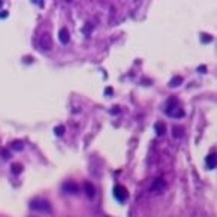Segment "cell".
<instances>
[{
    "label": "cell",
    "mask_w": 217,
    "mask_h": 217,
    "mask_svg": "<svg viewBox=\"0 0 217 217\" xmlns=\"http://www.w3.org/2000/svg\"><path fill=\"white\" fill-rule=\"evenodd\" d=\"M175 108H177V101H175V98H171L169 102H168V105H166V112H168V115H171V112H172Z\"/></svg>",
    "instance_id": "obj_5"
},
{
    "label": "cell",
    "mask_w": 217,
    "mask_h": 217,
    "mask_svg": "<svg viewBox=\"0 0 217 217\" xmlns=\"http://www.w3.org/2000/svg\"><path fill=\"white\" fill-rule=\"evenodd\" d=\"M30 205H32L33 210H39V211H43V213H50L51 211L50 202L45 201V199H35V201H32Z\"/></svg>",
    "instance_id": "obj_1"
},
{
    "label": "cell",
    "mask_w": 217,
    "mask_h": 217,
    "mask_svg": "<svg viewBox=\"0 0 217 217\" xmlns=\"http://www.w3.org/2000/svg\"><path fill=\"white\" fill-rule=\"evenodd\" d=\"M154 130H156V133H157V135H165L166 127H165V124H163V123H156Z\"/></svg>",
    "instance_id": "obj_10"
},
{
    "label": "cell",
    "mask_w": 217,
    "mask_h": 217,
    "mask_svg": "<svg viewBox=\"0 0 217 217\" xmlns=\"http://www.w3.org/2000/svg\"><path fill=\"white\" fill-rule=\"evenodd\" d=\"M59 39L61 43H67L69 42V32L67 29H60L59 30Z\"/></svg>",
    "instance_id": "obj_4"
},
{
    "label": "cell",
    "mask_w": 217,
    "mask_h": 217,
    "mask_svg": "<svg viewBox=\"0 0 217 217\" xmlns=\"http://www.w3.org/2000/svg\"><path fill=\"white\" fill-rule=\"evenodd\" d=\"M114 195H115V198H117L118 201L124 202V201L127 199L129 192H127V189L123 187V186H115V187H114Z\"/></svg>",
    "instance_id": "obj_2"
},
{
    "label": "cell",
    "mask_w": 217,
    "mask_h": 217,
    "mask_svg": "<svg viewBox=\"0 0 217 217\" xmlns=\"http://www.w3.org/2000/svg\"><path fill=\"white\" fill-rule=\"evenodd\" d=\"M174 136L175 138H181L183 136V129L181 127H175L174 129Z\"/></svg>",
    "instance_id": "obj_14"
},
{
    "label": "cell",
    "mask_w": 217,
    "mask_h": 217,
    "mask_svg": "<svg viewBox=\"0 0 217 217\" xmlns=\"http://www.w3.org/2000/svg\"><path fill=\"white\" fill-rule=\"evenodd\" d=\"M207 166L210 168V169H214V168H216V153L214 154H210L207 157Z\"/></svg>",
    "instance_id": "obj_8"
},
{
    "label": "cell",
    "mask_w": 217,
    "mask_h": 217,
    "mask_svg": "<svg viewBox=\"0 0 217 217\" xmlns=\"http://www.w3.org/2000/svg\"><path fill=\"white\" fill-rule=\"evenodd\" d=\"M11 147H12L14 150L20 151V150H22V147H24V144H22L21 141H14V142L11 144Z\"/></svg>",
    "instance_id": "obj_12"
},
{
    "label": "cell",
    "mask_w": 217,
    "mask_h": 217,
    "mask_svg": "<svg viewBox=\"0 0 217 217\" xmlns=\"http://www.w3.org/2000/svg\"><path fill=\"white\" fill-rule=\"evenodd\" d=\"M84 190H85V193L90 199L94 198V187L91 186V183H84Z\"/></svg>",
    "instance_id": "obj_6"
},
{
    "label": "cell",
    "mask_w": 217,
    "mask_h": 217,
    "mask_svg": "<svg viewBox=\"0 0 217 217\" xmlns=\"http://www.w3.org/2000/svg\"><path fill=\"white\" fill-rule=\"evenodd\" d=\"M165 181L162 180V178H157L154 183H153V187H151V190H163L165 189Z\"/></svg>",
    "instance_id": "obj_7"
},
{
    "label": "cell",
    "mask_w": 217,
    "mask_h": 217,
    "mask_svg": "<svg viewBox=\"0 0 217 217\" xmlns=\"http://www.w3.org/2000/svg\"><path fill=\"white\" fill-rule=\"evenodd\" d=\"M64 190L72 192V193H78V186L74 184V183H67V184H64Z\"/></svg>",
    "instance_id": "obj_9"
},
{
    "label": "cell",
    "mask_w": 217,
    "mask_h": 217,
    "mask_svg": "<svg viewBox=\"0 0 217 217\" xmlns=\"http://www.w3.org/2000/svg\"><path fill=\"white\" fill-rule=\"evenodd\" d=\"M56 133H57L59 136H61V135L64 133V127H63V126H57V127H56Z\"/></svg>",
    "instance_id": "obj_15"
},
{
    "label": "cell",
    "mask_w": 217,
    "mask_h": 217,
    "mask_svg": "<svg viewBox=\"0 0 217 217\" xmlns=\"http://www.w3.org/2000/svg\"><path fill=\"white\" fill-rule=\"evenodd\" d=\"M21 171H22V165H20V163H14V165H12V172H14L15 175H18Z\"/></svg>",
    "instance_id": "obj_13"
},
{
    "label": "cell",
    "mask_w": 217,
    "mask_h": 217,
    "mask_svg": "<svg viewBox=\"0 0 217 217\" xmlns=\"http://www.w3.org/2000/svg\"><path fill=\"white\" fill-rule=\"evenodd\" d=\"M181 82H183V78H181V77H174V78L169 81V87H172V88H174V87L180 85Z\"/></svg>",
    "instance_id": "obj_11"
},
{
    "label": "cell",
    "mask_w": 217,
    "mask_h": 217,
    "mask_svg": "<svg viewBox=\"0 0 217 217\" xmlns=\"http://www.w3.org/2000/svg\"><path fill=\"white\" fill-rule=\"evenodd\" d=\"M41 46L43 48V50H51V48H53V42H51V38L48 36V35L42 38V41H41Z\"/></svg>",
    "instance_id": "obj_3"
}]
</instances>
